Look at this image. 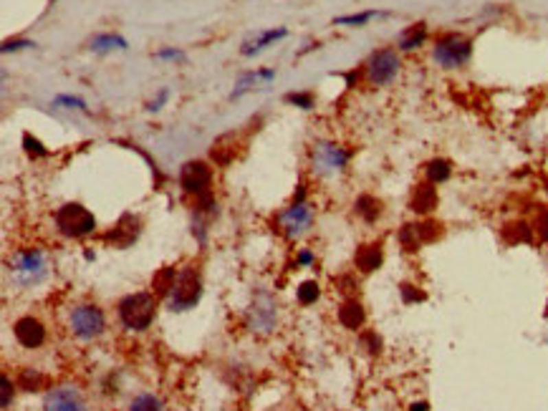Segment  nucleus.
I'll return each mask as SVG.
<instances>
[{"label": "nucleus", "instance_id": "obj_1", "mask_svg": "<svg viewBox=\"0 0 548 411\" xmlns=\"http://www.w3.org/2000/svg\"><path fill=\"white\" fill-rule=\"evenodd\" d=\"M117 316L126 331H132V333L147 331L157 316V295L155 293L124 295L117 305Z\"/></svg>", "mask_w": 548, "mask_h": 411}, {"label": "nucleus", "instance_id": "obj_2", "mask_svg": "<svg viewBox=\"0 0 548 411\" xmlns=\"http://www.w3.org/2000/svg\"><path fill=\"white\" fill-rule=\"evenodd\" d=\"M352 162V149L329 139L313 141L311 147V172L316 177H336Z\"/></svg>", "mask_w": 548, "mask_h": 411}, {"label": "nucleus", "instance_id": "obj_3", "mask_svg": "<svg viewBox=\"0 0 548 411\" xmlns=\"http://www.w3.org/2000/svg\"><path fill=\"white\" fill-rule=\"evenodd\" d=\"M200 295H203V280H200V272L197 268L187 265L177 272L174 278V285L167 295V311L172 313H185L192 311L197 303H200Z\"/></svg>", "mask_w": 548, "mask_h": 411}, {"label": "nucleus", "instance_id": "obj_4", "mask_svg": "<svg viewBox=\"0 0 548 411\" xmlns=\"http://www.w3.org/2000/svg\"><path fill=\"white\" fill-rule=\"evenodd\" d=\"M472 58V40L462 33H442L435 38L432 46V61L439 69H462Z\"/></svg>", "mask_w": 548, "mask_h": 411}, {"label": "nucleus", "instance_id": "obj_5", "mask_svg": "<svg viewBox=\"0 0 548 411\" xmlns=\"http://www.w3.org/2000/svg\"><path fill=\"white\" fill-rule=\"evenodd\" d=\"M56 230L63 235V237H71V240H78V237H87L96 230V218L94 212L87 210L84 204L78 202H66L63 207H58L54 215Z\"/></svg>", "mask_w": 548, "mask_h": 411}, {"label": "nucleus", "instance_id": "obj_6", "mask_svg": "<svg viewBox=\"0 0 548 411\" xmlns=\"http://www.w3.org/2000/svg\"><path fill=\"white\" fill-rule=\"evenodd\" d=\"M69 331L78 341H96L106 333V316L96 303L73 305L69 313Z\"/></svg>", "mask_w": 548, "mask_h": 411}, {"label": "nucleus", "instance_id": "obj_7", "mask_svg": "<svg viewBox=\"0 0 548 411\" xmlns=\"http://www.w3.org/2000/svg\"><path fill=\"white\" fill-rule=\"evenodd\" d=\"M245 326L255 336H271L278 328V303L271 290H258L245 311Z\"/></svg>", "mask_w": 548, "mask_h": 411}, {"label": "nucleus", "instance_id": "obj_8", "mask_svg": "<svg viewBox=\"0 0 548 411\" xmlns=\"http://www.w3.org/2000/svg\"><path fill=\"white\" fill-rule=\"evenodd\" d=\"M10 275L16 280V285L21 287H33L41 285L48 278V260L43 255V250L28 248L21 250L13 263H10Z\"/></svg>", "mask_w": 548, "mask_h": 411}, {"label": "nucleus", "instance_id": "obj_9", "mask_svg": "<svg viewBox=\"0 0 548 411\" xmlns=\"http://www.w3.org/2000/svg\"><path fill=\"white\" fill-rule=\"evenodd\" d=\"M402 71V58L397 48H379L369 56L364 63V78L369 86H389L394 78L400 76Z\"/></svg>", "mask_w": 548, "mask_h": 411}, {"label": "nucleus", "instance_id": "obj_10", "mask_svg": "<svg viewBox=\"0 0 548 411\" xmlns=\"http://www.w3.org/2000/svg\"><path fill=\"white\" fill-rule=\"evenodd\" d=\"M313 225V207L308 202H290V207L278 215V230L283 233V237L290 242L301 240Z\"/></svg>", "mask_w": 548, "mask_h": 411}, {"label": "nucleus", "instance_id": "obj_11", "mask_svg": "<svg viewBox=\"0 0 548 411\" xmlns=\"http://www.w3.org/2000/svg\"><path fill=\"white\" fill-rule=\"evenodd\" d=\"M43 411H89L87 396L76 386H54L43 396Z\"/></svg>", "mask_w": 548, "mask_h": 411}, {"label": "nucleus", "instance_id": "obj_12", "mask_svg": "<svg viewBox=\"0 0 548 411\" xmlns=\"http://www.w3.org/2000/svg\"><path fill=\"white\" fill-rule=\"evenodd\" d=\"M180 185L187 194H195V200L200 197H207L212 187V167H207L205 162H187L180 172Z\"/></svg>", "mask_w": 548, "mask_h": 411}, {"label": "nucleus", "instance_id": "obj_13", "mask_svg": "<svg viewBox=\"0 0 548 411\" xmlns=\"http://www.w3.org/2000/svg\"><path fill=\"white\" fill-rule=\"evenodd\" d=\"M13 336H16V341L23 349H41L46 343V326L36 316H23V318H18L13 323Z\"/></svg>", "mask_w": 548, "mask_h": 411}, {"label": "nucleus", "instance_id": "obj_14", "mask_svg": "<svg viewBox=\"0 0 548 411\" xmlns=\"http://www.w3.org/2000/svg\"><path fill=\"white\" fill-rule=\"evenodd\" d=\"M286 36H288V31H286V28H271V31H260L253 40L243 43L240 54H243V56H255V54H260V51H266L268 46H273L275 40L286 38Z\"/></svg>", "mask_w": 548, "mask_h": 411}, {"label": "nucleus", "instance_id": "obj_15", "mask_svg": "<svg viewBox=\"0 0 548 411\" xmlns=\"http://www.w3.org/2000/svg\"><path fill=\"white\" fill-rule=\"evenodd\" d=\"M424 40H427V23H415V25H409L407 31L400 33V38H397V51H402V54L417 51Z\"/></svg>", "mask_w": 548, "mask_h": 411}, {"label": "nucleus", "instance_id": "obj_16", "mask_svg": "<svg viewBox=\"0 0 548 411\" xmlns=\"http://www.w3.org/2000/svg\"><path fill=\"white\" fill-rule=\"evenodd\" d=\"M129 220H132V215H124V218L119 220V225L106 235V240H114L117 248H129V245L137 240V235H139V222H134L132 227H126Z\"/></svg>", "mask_w": 548, "mask_h": 411}, {"label": "nucleus", "instance_id": "obj_17", "mask_svg": "<svg viewBox=\"0 0 548 411\" xmlns=\"http://www.w3.org/2000/svg\"><path fill=\"white\" fill-rule=\"evenodd\" d=\"M275 78V71L273 69H266V71H251V73H243V76L238 78V84H235L233 93H230V99H240L243 93H248L253 86L258 84V81H273Z\"/></svg>", "mask_w": 548, "mask_h": 411}, {"label": "nucleus", "instance_id": "obj_18", "mask_svg": "<svg viewBox=\"0 0 548 411\" xmlns=\"http://www.w3.org/2000/svg\"><path fill=\"white\" fill-rule=\"evenodd\" d=\"M129 40L119 33H99L91 38V51L94 54H109V51H126Z\"/></svg>", "mask_w": 548, "mask_h": 411}, {"label": "nucleus", "instance_id": "obj_19", "mask_svg": "<svg viewBox=\"0 0 548 411\" xmlns=\"http://www.w3.org/2000/svg\"><path fill=\"white\" fill-rule=\"evenodd\" d=\"M356 268H359L361 272H372L376 270L379 265H382V248L379 245H361L359 250H356Z\"/></svg>", "mask_w": 548, "mask_h": 411}, {"label": "nucleus", "instance_id": "obj_20", "mask_svg": "<svg viewBox=\"0 0 548 411\" xmlns=\"http://www.w3.org/2000/svg\"><path fill=\"white\" fill-rule=\"evenodd\" d=\"M339 320L341 326L349 328V331H356V328L364 326V308H361L356 301H346L341 308H339Z\"/></svg>", "mask_w": 548, "mask_h": 411}, {"label": "nucleus", "instance_id": "obj_21", "mask_svg": "<svg viewBox=\"0 0 548 411\" xmlns=\"http://www.w3.org/2000/svg\"><path fill=\"white\" fill-rule=\"evenodd\" d=\"M424 174H427V182H430V185H442V182H447L450 174H453V164L447 162V159H432V162H427V167H424Z\"/></svg>", "mask_w": 548, "mask_h": 411}, {"label": "nucleus", "instance_id": "obj_22", "mask_svg": "<svg viewBox=\"0 0 548 411\" xmlns=\"http://www.w3.org/2000/svg\"><path fill=\"white\" fill-rule=\"evenodd\" d=\"M437 202V194H435V187L432 185H420L415 192V200H412V210L417 212H427L435 207Z\"/></svg>", "mask_w": 548, "mask_h": 411}, {"label": "nucleus", "instance_id": "obj_23", "mask_svg": "<svg viewBox=\"0 0 548 411\" xmlns=\"http://www.w3.org/2000/svg\"><path fill=\"white\" fill-rule=\"evenodd\" d=\"M387 13L382 10H364V13H352V16H339L334 18V23L336 25H352V28H359V25H367L369 21H374V18H382Z\"/></svg>", "mask_w": 548, "mask_h": 411}, {"label": "nucleus", "instance_id": "obj_24", "mask_svg": "<svg viewBox=\"0 0 548 411\" xmlns=\"http://www.w3.org/2000/svg\"><path fill=\"white\" fill-rule=\"evenodd\" d=\"M174 278H177V272H174V268H162V270L157 272L155 278H152V287H155V295H170V290H172L174 285Z\"/></svg>", "mask_w": 548, "mask_h": 411}, {"label": "nucleus", "instance_id": "obj_25", "mask_svg": "<svg viewBox=\"0 0 548 411\" xmlns=\"http://www.w3.org/2000/svg\"><path fill=\"white\" fill-rule=\"evenodd\" d=\"M296 298L301 305H313V303L321 298V287H319L316 280H304V283L296 287Z\"/></svg>", "mask_w": 548, "mask_h": 411}, {"label": "nucleus", "instance_id": "obj_26", "mask_svg": "<svg viewBox=\"0 0 548 411\" xmlns=\"http://www.w3.org/2000/svg\"><path fill=\"white\" fill-rule=\"evenodd\" d=\"M356 212H359V215L367 220V222H374V220L382 215V204H379V200H374V197L364 194V197H359V200H356Z\"/></svg>", "mask_w": 548, "mask_h": 411}, {"label": "nucleus", "instance_id": "obj_27", "mask_svg": "<svg viewBox=\"0 0 548 411\" xmlns=\"http://www.w3.org/2000/svg\"><path fill=\"white\" fill-rule=\"evenodd\" d=\"M126 411H165V406H162V401H159V396L139 394L129 401V409Z\"/></svg>", "mask_w": 548, "mask_h": 411}, {"label": "nucleus", "instance_id": "obj_28", "mask_svg": "<svg viewBox=\"0 0 548 411\" xmlns=\"http://www.w3.org/2000/svg\"><path fill=\"white\" fill-rule=\"evenodd\" d=\"M46 376L41 371H36V368H23V373H21V379H18V386L25 388V391H38V388L46 386Z\"/></svg>", "mask_w": 548, "mask_h": 411}, {"label": "nucleus", "instance_id": "obj_29", "mask_svg": "<svg viewBox=\"0 0 548 411\" xmlns=\"http://www.w3.org/2000/svg\"><path fill=\"white\" fill-rule=\"evenodd\" d=\"M54 106L56 109H73V111H87V101L78 99V96H71V93H61V96H56L54 99Z\"/></svg>", "mask_w": 548, "mask_h": 411}, {"label": "nucleus", "instance_id": "obj_30", "mask_svg": "<svg viewBox=\"0 0 548 411\" xmlns=\"http://www.w3.org/2000/svg\"><path fill=\"white\" fill-rule=\"evenodd\" d=\"M23 149L28 156H46L48 149H43V144H41L36 137H31V134H23Z\"/></svg>", "mask_w": 548, "mask_h": 411}, {"label": "nucleus", "instance_id": "obj_31", "mask_svg": "<svg viewBox=\"0 0 548 411\" xmlns=\"http://www.w3.org/2000/svg\"><path fill=\"white\" fill-rule=\"evenodd\" d=\"M286 101H288V104H293V106H298V109H313V96H311V93H288V96H286Z\"/></svg>", "mask_w": 548, "mask_h": 411}, {"label": "nucleus", "instance_id": "obj_32", "mask_svg": "<svg viewBox=\"0 0 548 411\" xmlns=\"http://www.w3.org/2000/svg\"><path fill=\"white\" fill-rule=\"evenodd\" d=\"M155 58L157 61H185V51H180V48H159Z\"/></svg>", "mask_w": 548, "mask_h": 411}, {"label": "nucleus", "instance_id": "obj_33", "mask_svg": "<svg viewBox=\"0 0 548 411\" xmlns=\"http://www.w3.org/2000/svg\"><path fill=\"white\" fill-rule=\"evenodd\" d=\"M36 46L33 40H25V38H16V40H5L3 43V54H10V51H21V48H31Z\"/></svg>", "mask_w": 548, "mask_h": 411}, {"label": "nucleus", "instance_id": "obj_34", "mask_svg": "<svg viewBox=\"0 0 548 411\" xmlns=\"http://www.w3.org/2000/svg\"><path fill=\"white\" fill-rule=\"evenodd\" d=\"M167 99H170V91H167V89H162V91L157 93V99H152V101H149V104H147V109H149V111H159V109H162V106H165V104H167Z\"/></svg>", "mask_w": 548, "mask_h": 411}, {"label": "nucleus", "instance_id": "obj_35", "mask_svg": "<svg viewBox=\"0 0 548 411\" xmlns=\"http://www.w3.org/2000/svg\"><path fill=\"white\" fill-rule=\"evenodd\" d=\"M10 399H13V384H10V379L3 373V409H8L10 406Z\"/></svg>", "mask_w": 548, "mask_h": 411}, {"label": "nucleus", "instance_id": "obj_36", "mask_svg": "<svg viewBox=\"0 0 548 411\" xmlns=\"http://www.w3.org/2000/svg\"><path fill=\"white\" fill-rule=\"evenodd\" d=\"M296 263H298V265H304V268H308V265L313 263V253H311V250H298Z\"/></svg>", "mask_w": 548, "mask_h": 411}, {"label": "nucleus", "instance_id": "obj_37", "mask_svg": "<svg viewBox=\"0 0 548 411\" xmlns=\"http://www.w3.org/2000/svg\"><path fill=\"white\" fill-rule=\"evenodd\" d=\"M409 411H430V403H427V401H415V403H409Z\"/></svg>", "mask_w": 548, "mask_h": 411}]
</instances>
